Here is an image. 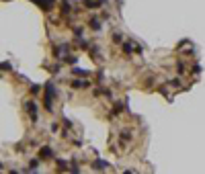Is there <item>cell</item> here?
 Here are the masks:
<instances>
[{
    "instance_id": "1",
    "label": "cell",
    "mask_w": 205,
    "mask_h": 174,
    "mask_svg": "<svg viewBox=\"0 0 205 174\" xmlns=\"http://www.w3.org/2000/svg\"><path fill=\"white\" fill-rule=\"evenodd\" d=\"M54 94H55L54 84H51V82H47V84H45V94H43V105H45V109H47V111H51V109H54V105H51Z\"/></svg>"
},
{
    "instance_id": "2",
    "label": "cell",
    "mask_w": 205,
    "mask_h": 174,
    "mask_svg": "<svg viewBox=\"0 0 205 174\" xmlns=\"http://www.w3.org/2000/svg\"><path fill=\"white\" fill-rule=\"evenodd\" d=\"M39 158H41V160H49V158H54V150H51L49 146H43L39 150Z\"/></svg>"
},
{
    "instance_id": "3",
    "label": "cell",
    "mask_w": 205,
    "mask_h": 174,
    "mask_svg": "<svg viewBox=\"0 0 205 174\" xmlns=\"http://www.w3.org/2000/svg\"><path fill=\"white\" fill-rule=\"evenodd\" d=\"M25 107H27L29 115H31V119H33V121H37V107H35L33 102H25Z\"/></svg>"
},
{
    "instance_id": "4",
    "label": "cell",
    "mask_w": 205,
    "mask_h": 174,
    "mask_svg": "<svg viewBox=\"0 0 205 174\" xmlns=\"http://www.w3.org/2000/svg\"><path fill=\"white\" fill-rule=\"evenodd\" d=\"M70 86L72 88H86V86H90V82H86V80H72L70 82Z\"/></svg>"
},
{
    "instance_id": "5",
    "label": "cell",
    "mask_w": 205,
    "mask_h": 174,
    "mask_svg": "<svg viewBox=\"0 0 205 174\" xmlns=\"http://www.w3.org/2000/svg\"><path fill=\"white\" fill-rule=\"evenodd\" d=\"M121 49L125 51V54H131V51H136V47L131 45L129 41H123V43H121Z\"/></svg>"
},
{
    "instance_id": "6",
    "label": "cell",
    "mask_w": 205,
    "mask_h": 174,
    "mask_svg": "<svg viewBox=\"0 0 205 174\" xmlns=\"http://www.w3.org/2000/svg\"><path fill=\"white\" fill-rule=\"evenodd\" d=\"M84 2V6H88V8H96V6H101V2L99 0H82Z\"/></svg>"
},
{
    "instance_id": "7",
    "label": "cell",
    "mask_w": 205,
    "mask_h": 174,
    "mask_svg": "<svg viewBox=\"0 0 205 174\" xmlns=\"http://www.w3.org/2000/svg\"><path fill=\"white\" fill-rule=\"evenodd\" d=\"M90 27L95 29V31H99V29H101V23H99V19H96V17H90Z\"/></svg>"
},
{
    "instance_id": "8",
    "label": "cell",
    "mask_w": 205,
    "mask_h": 174,
    "mask_svg": "<svg viewBox=\"0 0 205 174\" xmlns=\"http://www.w3.org/2000/svg\"><path fill=\"white\" fill-rule=\"evenodd\" d=\"M92 166H95L96 170H102V168H107V162H105V160H96Z\"/></svg>"
},
{
    "instance_id": "9",
    "label": "cell",
    "mask_w": 205,
    "mask_h": 174,
    "mask_svg": "<svg viewBox=\"0 0 205 174\" xmlns=\"http://www.w3.org/2000/svg\"><path fill=\"white\" fill-rule=\"evenodd\" d=\"M62 13H64V14L70 13V2H68V0H62Z\"/></svg>"
},
{
    "instance_id": "10",
    "label": "cell",
    "mask_w": 205,
    "mask_h": 174,
    "mask_svg": "<svg viewBox=\"0 0 205 174\" xmlns=\"http://www.w3.org/2000/svg\"><path fill=\"white\" fill-rule=\"evenodd\" d=\"M74 74H78V76H88L90 72H86V70H80V68H74Z\"/></svg>"
},
{
    "instance_id": "11",
    "label": "cell",
    "mask_w": 205,
    "mask_h": 174,
    "mask_svg": "<svg viewBox=\"0 0 205 174\" xmlns=\"http://www.w3.org/2000/svg\"><path fill=\"white\" fill-rule=\"evenodd\" d=\"M119 135H121V139H129V137H131L127 129H123V131H121V133H119Z\"/></svg>"
},
{
    "instance_id": "12",
    "label": "cell",
    "mask_w": 205,
    "mask_h": 174,
    "mask_svg": "<svg viewBox=\"0 0 205 174\" xmlns=\"http://www.w3.org/2000/svg\"><path fill=\"white\" fill-rule=\"evenodd\" d=\"M37 166H39V162H37V160H31V164H29V170H37Z\"/></svg>"
},
{
    "instance_id": "13",
    "label": "cell",
    "mask_w": 205,
    "mask_h": 174,
    "mask_svg": "<svg viewBox=\"0 0 205 174\" xmlns=\"http://www.w3.org/2000/svg\"><path fill=\"white\" fill-rule=\"evenodd\" d=\"M177 70H178V74H184V64L183 61H178L177 64Z\"/></svg>"
},
{
    "instance_id": "14",
    "label": "cell",
    "mask_w": 205,
    "mask_h": 174,
    "mask_svg": "<svg viewBox=\"0 0 205 174\" xmlns=\"http://www.w3.org/2000/svg\"><path fill=\"white\" fill-rule=\"evenodd\" d=\"M113 41H115V43H123V39H121V35H119V33L113 35Z\"/></svg>"
},
{
    "instance_id": "15",
    "label": "cell",
    "mask_w": 205,
    "mask_h": 174,
    "mask_svg": "<svg viewBox=\"0 0 205 174\" xmlns=\"http://www.w3.org/2000/svg\"><path fill=\"white\" fill-rule=\"evenodd\" d=\"M58 168H60V170H66V162H64V160H58Z\"/></svg>"
},
{
    "instance_id": "16",
    "label": "cell",
    "mask_w": 205,
    "mask_h": 174,
    "mask_svg": "<svg viewBox=\"0 0 205 174\" xmlns=\"http://www.w3.org/2000/svg\"><path fill=\"white\" fill-rule=\"evenodd\" d=\"M193 72L199 74V72H201V66H199V64H195V66H193Z\"/></svg>"
},
{
    "instance_id": "17",
    "label": "cell",
    "mask_w": 205,
    "mask_h": 174,
    "mask_svg": "<svg viewBox=\"0 0 205 174\" xmlns=\"http://www.w3.org/2000/svg\"><path fill=\"white\" fill-rule=\"evenodd\" d=\"M99 2H101V4H102V2H105V0H99Z\"/></svg>"
}]
</instances>
